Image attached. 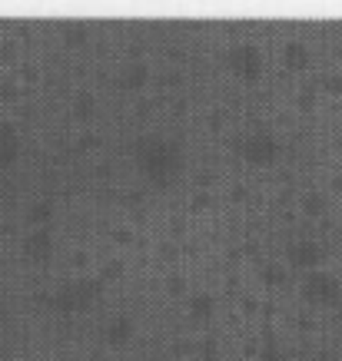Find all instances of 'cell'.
I'll return each instance as SVG.
<instances>
[{
    "label": "cell",
    "mask_w": 342,
    "mask_h": 361,
    "mask_svg": "<svg viewBox=\"0 0 342 361\" xmlns=\"http://www.w3.org/2000/svg\"><path fill=\"white\" fill-rule=\"evenodd\" d=\"M296 106H299V110H312V106H316V93H312L309 87H302L296 93Z\"/></svg>",
    "instance_id": "44dd1931"
},
{
    "label": "cell",
    "mask_w": 342,
    "mask_h": 361,
    "mask_svg": "<svg viewBox=\"0 0 342 361\" xmlns=\"http://www.w3.org/2000/svg\"><path fill=\"white\" fill-rule=\"evenodd\" d=\"M133 163L136 169L156 183V186H166V183H173L179 173H183V166H187V149H183V142L173 140V136H166V133H140L136 140H133Z\"/></svg>",
    "instance_id": "6da1fadb"
},
{
    "label": "cell",
    "mask_w": 342,
    "mask_h": 361,
    "mask_svg": "<svg viewBox=\"0 0 342 361\" xmlns=\"http://www.w3.org/2000/svg\"><path fill=\"white\" fill-rule=\"evenodd\" d=\"M17 156H20V133L11 123H0V166L17 163Z\"/></svg>",
    "instance_id": "8fae6325"
},
{
    "label": "cell",
    "mask_w": 342,
    "mask_h": 361,
    "mask_svg": "<svg viewBox=\"0 0 342 361\" xmlns=\"http://www.w3.org/2000/svg\"><path fill=\"white\" fill-rule=\"evenodd\" d=\"M100 295H103V282H100L97 275H77V279H70V282H64L57 288L50 305L60 315H83V312H90V308L97 305Z\"/></svg>",
    "instance_id": "7a4b0ae2"
},
{
    "label": "cell",
    "mask_w": 342,
    "mask_h": 361,
    "mask_svg": "<svg viewBox=\"0 0 342 361\" xmlns=\"http://www.w3.org/2000/svg\"><path fill=\"white\" fill-rule=\"evenodd\" d=\"M342 292V282L339 275L329 272V269H312V272H306V279H302V285H299V295L306 298L309 305H332L336 298H339Z\"/></svg>",
    "instance_id": "277c9868"
},
{
    "label": "cell",
    "mask_w": 342,
    "mask_h": 361,
    "mask_svg": "<svg viewBox=\"0 0 342 361\" xmlns=\"http://www.w3.org/2000/svg\"><path fill=\"white\" fill-rule=\"evenodd\" d=\"M123 90H143L150 83V63L146 60H126L120 66V77H117Z\"/></svg>",
    "instance_id": "9c48e42d"
},
{
    "label": "cell",
    "mask_w": 342,
    "mask_h": 361,
    "mask_svg": "<svg viewBox=\"0 0 342 361\" xmlns=\"http://www.w3.org/2000/svg\"><path fill=\"white\" fill-rule=\"evenodd\" d=\"M133 335H136V322L126 312H117V315H110L103 322V341L110 348H126L133 341Z\"/></svg>",
    "instance_id": "ba28073f"
},
{
    "label": "cell",
    "mask_w": 342,
    "mask_h": 361,
    "mask_svg": "<svg viewBox=\"0 0 342 361\" xmlns=\"http://www.w3.org/2000/svg\"><path fill=\"white\" fill-rule=\"evenodd\" d=\"M226 66H230L232 77L253 83V80H259V73H263V50L256 44H249V40L232 44L230 54H226Z\"/></svg>",
    "instance_id": "5b68a950"
},
{
    "label": "cell",
    "mask_w": 342,
    "mask_h": 361,
    "mask_svg": "<svg viewBox=\"0 0 342 361\" xmlns=\"http://www.w3.org/2000/svg\"><path fill=\"white\" fill-rule=\"evenodd\" d=\"M87 37H90V30L83 27V23H66V27H64V44L66 47L87 44Z\"/></svg>",
    "instance_id": "ac0fdd59"
},
{
    "label": "cell",
    "mask_w": 342,
    "mask_h": 361,
    "mask_svg": "<svg viewBox=\"0 0 342 361\" xmlns=\"http://www.w3.org/2000/svg\"><path fill=\"white\" fill-rule=\"evenodd\" d=\"M240 156L253 166H273L283 156V142L276 133L269 130H253L240 140Z\"/></svg>",
    "instance_id": "3957f363"
},
{
    "label": "cell",
    "mask_w": 342,
    "mask_h": 361,
    "mask_svg": "<svg viewBox=\"0 0 342 361\" xmlns=\"http://www.w3.org/2000/svg\"><path fill=\"white\" fill-rule=\"evenodd\" d=\"M70 113H73V120L90 123L97 116V93H93V90H77V93L70 97Z\"/></svg>",
    "instance_id": "7c38bea8"
},
{
    "label": "cell",
    "mask_w": 342,
    "mask_h": 361,
    "mask_svg": "<svg viewBox=\"0 0 342 361\" xmlns=\"http://www.w3.org/2000/svg\"><path fill=\"white\" fill-rule=\"evenodd\" d=\"M123 272H126V265H123V259L110 255V259H103V265H100L97 279H100V282H117V279H123Z\"/></svg>",
    "instance_id": "2e32d148"
},
{
    "label": "cell",
    "mask_w": 342,
    "mask_h": 361,
    "mask_svg": "<svg viewBox=\"0 0 342 361\" xmlns=\"http://www.w3.org/2000/svg\"><path fill=\"white\" fill-rule=\"evenodd\" d=\"M199 355H206V358H213V355H216V345H213V338H206L203 345H199Z\"/></svg>",
    "instance_id": "d4e9b609"
},
{
    "label": "cell",
    "mask_w": 342,
    "mask_h": 361,
    "mask_svg": "<svg viewBox=\"0 0 342 361\" xmlns=\"http://www.w3.org/2000/svg\"><path fill=\"white\" fill-rule=\"evenodd\" d=\"M256 361H286V355H283V348H279L276 341H263V345H256Z\"/></svg>",
    "instance_id": "d6986e66"
},
{
    "label": "cell",
    "mask_w": 342,
    "mask_h": 361,
    "mask_svg": "<svg viewBox=\"0 0 342 361\" xmlns=\"http://www.w3.org/2000/svg\"><path fill=\"white\" fill-rule=\"evenodd\" d=\"M166 292H170V295H183V292H187V275H179V272L170 275V279H166Z\"/></svg>",
    "instance_id": "ffe728a7"
},
{
    "label": "cell",
    "mask_w": 342,
    "mask_h": 361,
    "mask_svg": "<svg viewBox=\"0 0 342 361\" xmlns=\"http://www.w3.org/2000/svg\"><path fill=\"white\" fill-rule=\"evenodd\" d=\"M322 87L329 90V93H336V97H342V70L339 73H326V77H322Z\"/></svg>",
    "instance_id": "7402d4cb"
},
{
    "label": "cell",
    "mask_w": 342,
    "mask_h": 361,
    "mask_svg": "<svg viewBox=\"0 0 342 361\" xmlns=\"http://www.w3.org/2000/svg\"><path fill=\"white\" fill-rule=\"evenodd\" d=\"M259 282H263L266 288H283V285H286V269H283V262L269 259V262L259 265Z\"/></svg>",
    "instance_id": "5bb4252c"
},
{
    "label": "cell",
    "mask_w": 342,
    "mask_h": 361,
    "mask_svg": "<svg viewBox=\"0 0 342 361\" xmlns=\"http://www.w3.org/2000/svg\"><path fill=\"white\" fill-rule=\"evenodd\" d=\"M13 93H17V90H13L11 83H4V80H0V97H13Z\"/></svg>",
    "instance_id": "f1b7e54d"
},
{
    "label": "cell",
    "mask_w": 342,
    "mask_h": 361,
    "mask_svg": "<svg viewBox=\"0 0 342 361\" xmlns=\"http://www.w3.org/2000/svg\"><path fill=\"white\" fill-rule=\"evenodd\" d=\"M283 63L289 66V70H309V63H312V50H309V44L306 40H286L283 44Z\"/></svg>",
    "instance_id": "30bf717a"
},
{
    "label": "cell",
    "mask_w": 342,
    "mask_h": 361,
    "mask_svg": "<svg viewBox=\"0 0 342 361\" xmlns=\"http://www.w3.org/2000/svg\"><path fill=\"white\" fill-rule=\"evenodd\" d=\"M27 219L33 222V229H47V222L54 219V206H50V202H33V206L27 209Z\"/></svg>",
    "instance_id": "e0dca14e"
},
{
    "label": "cell",
    "mask_w": 342,
    "mask_h": 361,
    "mask_svg": "<svg viewBox=\"0 0 342 361\" xmlns=\"http://www.w3.org/2000/svg\"><path fill=\"white\" fill-rule=\"evenodd\" d=\"M187 312L193 322H210V318L216 315V295H213V292H196V295H189Z\"/></svg>",
    "instance_id": "4fadbf2b"
},
{
    "label": "cell",
    "mask_w": 342,
    "mask_h": 361,
    "mask_svg": "<svg viewBox=\"0 0 342 361\" xmlns=\"http://www.w3.org/2000/svg\"><path fill=\"white\" fill-rule=\"evenodd\" d=\"M20 249H23V259H27V262L44 265V262H50V259H54L57 239H54V232H50V229H30L27 235H23Z\"/></svg>",
    "instance_id": "8992f818"
},
{
    "label": "cell",
    "mask_w": 342,
    "mask_h": 361,
    "mask_svg": "<svg viewBox=\"0 0 342 361\" xmlns=\"http://www.w3.org/2000/svg\"><path fill=\"white\" fill-rule=\"evenodd\" d=\"M286 262L293 265V269L312 272V269H319V262H322V245L316 239H293L286 249Z\"/></svg>",
    "instance_id": "52a82bcc"
},
{
    "label": "cell",
    "mask_w": 342,
    "mask_h": 361,
    "mask_svg": "<svg viewBox=\"0 0 342 361\" xmlns=\"http://www.w3.org/2000/svg\"><path fill=\"white\" fill-rule=\"evenodd\" d=\"M113 242H120V245H130V242H133V229H126V226H123V229H113Z\"/></svg>",
    "instance_id": "603a6c76"
},
{
    "label": "cell",
    "mask_w": 342,
    "mask_h": 361,
    "mask_svg": "<svg viewBox=\"0 0 342 361\" xmlns=\"http://www.w3.org/2000/svg\"><path fill=\"white\" fill-rule=\"evenodd\" d=\"M160 252H163L166 259H177V255H179V249L173 245V242H166V245H160Z\"/></svg>",
    "instance_id": "4316f807"
},
{
    "label": "cell",
    "mask_w": 342,
    "mask_h": 361,
    "mask_svg": "<svg viewBox=\"0 0 342 361\" xmlns=\"http://www.w3.org/2000/svg\"><path fill=\"white\" fill-rule=\"evenodd\" d=\"M210 206V196H206V192H196V196H193V209H206Z\"/></svg>",
    "instance_id": "484cf974"
},
{
    "label": "cell",
    "mask_w": 342,
    "mask_h": 361,
    "mask_svg": "<svg viewBox=\"0 0 342 361\" xmlns=\"http://www.w3.org/2000/svg\"><path fill=\"white\" fill-rule=\"evenodd\" d=\"M70 262H73V269H80V272H83V269L90 265V255H87V252H73V259H70Z\"/></svg>",
    "instance_id": "cb8c5ba5"
},
{
    "label": "cell",
    "mask_w": 342,
    "mask_h": 361,
    "mask_svg": "<svg viewBox=\"0 0 342 361\" xmlns=\"http://www.w3.org/2000/svg\"><path fill=\"white\" fill-rule=\"evenodd\" d=\"M326 209H329V196L319 192V189H309V192L302 196V212H306V216H322Z\"/></svg>",
    "instance_id": "9a60e30c"
},
{
    "label": "cell",
    "mask_w": 342,
    "mask_h": 361,
    "mask_svg": "<svg viewBox=\"0 0 342 361\" xmlns=\"http://www.w3.org/2000/svg\"><path fill=\"white\" fill-rule=\"evenodd\" d=\"M332 192H339L342 196V169L339 173H332Z\"/></svg>",
    "instance_id": "83f0119b"
}]
</instances>
